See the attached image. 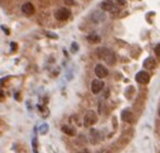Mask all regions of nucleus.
Returning a JSON list of instances; mask_svg holds the SVG:
<instances>
[{
  "instance_id": "nucleus-1",
  "label": "nucleus",
  "mask_w": 160,
  "mask_h": 153,
  "mask_svg": "<svg viewBox=\"0 0 160 153\" xmlns=\"http://www.w3.org/2000/svg\"><path fill=\"white\" fill-rule=\"evenodd\" d=\"M97 54L101 59H103L104 61H106V63L109 64V66H113L114 62H115L116 58L115 54H114L113 51H111L109 49H106V48H101L97 51Z\"/></svg>"
},
{
  "instance_id": "nucleus-2",
  "label": "nucleus",
  "mask_w": 160,
  "mask_h": 153,
  "mask_svg": "<svg viewBox=\"0 0 160 153\" xmlns=\"http://www.w3.org/2000/svg\"><path fill=\"white\" fill-rule=\"evenodd\" d=\"M97 122V114L94 112V111L90 110L88 112H86L84 117V125L85 127H92L95 123Z\"/></svg>"
},
{
  "instance_id": "nucleus-3",
  "label": "nucleus",
  "mask_w": 160,
  "mask_h": 153,
  "mask_svg": "<svg viewBox=\"0 0 160 153\" xmlns=\"http://www.w3.org/2000/svg\"><path fill=\"white\" fill-rule=\"evenodd\" d=\"M71 17V10L68 8H60L57 12H55V18L60 21H65Z\"/></svg>"
},
{
  "instance_id": "nucleus-4",
  "label": "nucleus",
  "mask_w": 160,
  "mask_h": 153,
  "mask_svg": "<svg viewBox=\"0 0 160 153\" xmlns=\"http://www.w3.org/2000/svg\"><path fill=\"white\" fill-rule=\"evenodd\" d=\"M150 80V75L147 71H139L136 74V81L141 85H147Z\"/></svg>"
},
{
  "instance_id": "nucleus-5",
  "label": "nucleus",
  "mask_w": 160,
  "mask_h": 153,
  "mask_svg": "<svg viewBox=\"0 0 160 153\" xmlns=\"http://www.w3.org/2000/svg\"><path fill=\"white\" fill-rule=\"evenodd\" d=\"M95 74L97 75V78L99 79H104L108 75V70L106 69V67H104L103 64H97L94 69Z\"/></svg>"
},
{
  "instance_id": "nucleus-6",
  "label": "nucleus",
  "mask_w": 160,
  "mask_h": 153,
  "mask_svg": "<svg viewBox=\"0 0 160 153\" xmlns=\"http://www.w3.org/2000/svg\"><path fill=\"white\" fill-rule=\"evenodd\" d=\"M103 88H104V82L102 80H98V79L94 80L92 82V85H91V90H92V92L94 94L99 93L103 90Z\"/></svg>"
},
{
  "instance_id": "nucleus-7",
  "label": "nucleus",
  "mask_w": 160,
  "mask_h": 153,
  "mask_svg": "<svg viewBox=\"0 0 160 153\" xmlns=\"http://www.w3.org/2000/svg\"><path fill=\"white\" fill-rule=\"evenodd\" d=\"M35 11L34 6L32 5L31 3H26L23 6H22V12L27 16H32Z\"/></svg>"
},
{
  "instance_id": "nucleus-8",
  "label": "nucleus",
  "mask_w": 160,
  "mask_h": 153,
  "mask_svg": "<svg viewBox=\"0 0 160 153\" xmlns=\"http://www.w3.org/2000/svg\"><path fill=\"white\" fill-rule=\"evenodd\" d=\"M61 130L63 133L70 135V137H74L76 134V130L73 127H71V125H62Z\"/></svg>"
},
{
  "instance_id": "nucleus-9",
  "label": "nucleus",
  "mask_w": 160,
  "mask_h": 153,
  "mask_svg": "<svg viewBox=\"0 0 160 153\" xmlns=\"http://www.w3.org/2000/svg\"><path fill=\"white\" fill-rule=\"evenodd\" d=\"M122 121H125V122L132 123V120H134V116H132V113L130 112L129 110H125L122 112Z\"/></svg>"
},
{
  "instance_id": "nucleus-10",
  "label": "nucleus",
  "mask_w": 160,
  "mask_h": 153,
  "mask_svg": "<svg viewBox=\"0 0 160 153\" xmlns=\"http://www.w3.org/2000/svg\"><path fill=\"white\" fill-rule=\"evenodd\" d=\"M144 67L146 69H153L156 67V61L153 58H147L144 61Z\"/></svg>"
},
{
  "instance_id": "nucleus-11",
  "label": "nucleus",
  "mask_w": 160,
  "mask_h": 153,
  "mask_svg": "<svg viewBox=\"0 0 160 153\" xmlns=\"http://www.w3.org/2000/svg\"><path fill=\"white\" fill-rule=\"evenodd\" d=\"M102 9L103 10H106V11H111L112 9L114 8V5L112 1H109V0H105V1H103L101 5Z\"/></svg>"
},
{
  "instance_id": "nucleus-12",
  "label": "nucleus",
  "mask_w": 160,
  "mask_h": 153,
  "mask_svg": "<svg viewBox=\"0 0 160 153\" xmlns=\"http://www.w3.org/2000/svg\"><path fill=\"white\" fill-rule=\"evenodd\" d=\"M87 40L90 41L91 43H97L101 41V38H99L97 35H90L88 37H87Z\"/></svg>"
},
{
  "instance_id": "nucleus-13",
  "label": "nucleus",
  "mask_w": 160,
  "mask_h": 153,
  "mask_svg": "<svg viewBox=\"0 0 160 153\" xmlns=\"http://www.w3.org/2000/svg\"><path fill=\"white\" fill-rule=\"evenodd\" d=\"M63 1L68 6H73V5H75V1H74V0H63Z\"/></svg>"
},
{
  "instance_id": "nucleus-14",
  "label": "nucleus",
  "mask_w": 160,
  "mask_h": 153,
  "mask_svg": "<svg viewBox=\"0 0 160 153\" xmlns=\"http://www.w3.org/2000/svg\"><path fill=\"white\" fill-rule=\"evenodd\" d=\"M48 132V124H43L41 128V133H47Z\"/></svg>"
},
{
  "instance_id": "nucleus-15",
  "label": "nucleus",
  "mask_w": 160,
  "mask_h": 153,
  "mask_svg": "<svg viewBox=\"0 0 160 153\" xmlns=\"http://www.w3.org/2000/svg\"><path fill=\"white\" fill-rule=\"evenodd\" d=\"M155 52H156V54H157V56L160 57V43L155 48Z\"/></svg>"
},
{
  "instance_id": "nucleus-16",
  "label": "nucleus",
  "mask_w": 160,
  "mask_h": 153,
  "mask_svg": "<svg viewBox=\"0 0 160 153\" xmlns=\"http://www.w3.org/2000/svg\"><path fill=\"white\" fill-rule=\"evenodd\" d=\"M96 153H111L107 149H101L99 151H97Z\"/></svg>"
},
{
  "instance_id": "nucleus-17",
  "label": "nucleus",
  "mask_w": 160,
  "mask_h": 153,
  "mask_svg": "<svg viewBox=\"0 0 160 153\" xmlns=\"http://www.w3.org/2000/svg\"><path fill=\"white\" fill-rule=\"evenodd\" d=\"M117 1H118V3H119L122 6H124V5H125V3H126V1H125V0H117Z\"/></svg>"
},
{
  "instance_id": "nucleus-18",
  "label": "nucleus",
  "mask_w": 160,
  "mask_h": 153,
  "mask_svg": "<svg viewBox=\"0 0 160 153\" xmlns=\"http://www.w3.org/2000/svg\"><path fill=\"white\" fill-rule=\"evenodd\" d=\"M11 49H12V51H14V50H16V43H14V42L11 43Z\"/></svg>"
},
{
  "instance_id": "nucleus-19",
  "label": "nucleus",
  "mask_w": 160,
  "mask_h": 153,
  "mask_svg": "<svg viewBox=\"0 0 160 153\" xmlns=\"http://www.w3.org/2000/svg\"><path fill=\"white\" fill-rule=\"evenodd\" d=\"M78 153H90V151H87V150H84V151H82V152H78Z\"/></svg>"
},
{
  "instance_id": "nucleus-20",
  "label": "nucleus",
  "mask_w": 160,
  "mask_h": 153,
  "mask_svg": "<svg viewBox=\"0 0 160 153\" xmlns=\"http://www.w3.org/2000/svg\"><path fill=\"white\" fill-rule=\"evenodd\" d=\"M34 153H38V151H37V150H34Z\"/></svg>"
},
{
  "instance_id": "nucleus-21",
  "label": "nucleus",
  "mask_w": 160,
  "mask_h": 153,
  "mask_svg": "<svg viewBox=\"0 0 160 153\" xmlns=\"http://www.w3.org/2000/svg\"><path fill=\"white\" fill-rule=\"evenodd\" d=\"M159 116H160V111H159Z\"/></svg>"
}]
</instances>
